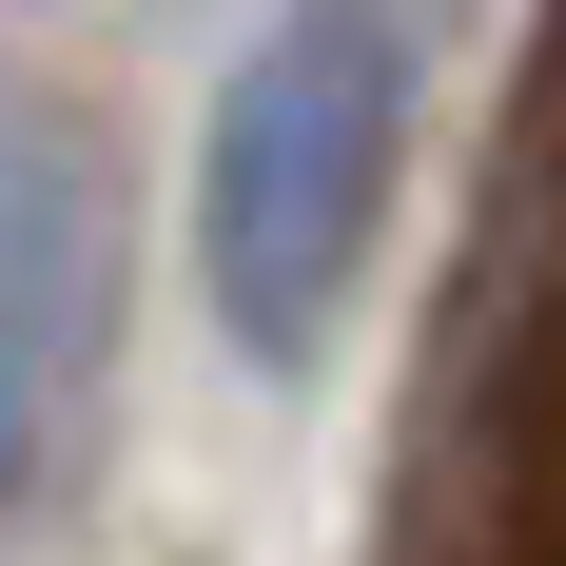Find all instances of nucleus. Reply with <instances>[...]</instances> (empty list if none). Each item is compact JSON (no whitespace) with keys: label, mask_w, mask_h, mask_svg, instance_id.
Here are the masks:
<instances>
[{"label":"nucleus","mask_w":566,"mask_h":566,"mask_svg":"<svg viewBox=\"0 0 566 566\" xmlns=\"http://www.w3.org/2000/svg\"><path fill=\"white\" fill-rule=\"evenodd\" d=\"M410 176V40L391 0H274L254 59L216 78V137H196V274H216V333L254 371H313L391 234Z\"/></svg>","instance_id":"obj_1"},{"label":"nucleus","mask_w":566,"mask_h":566,"mask_svg":"<svg viewBox=\"0 0 566 566\" xmlns=\"http://www.w3.org/2000/svg\"><path fill=\"white\" fill-rule=\"evenodd\" d=\"M98 352H117L98 137L59 98H0V547H40L78 450H98Z\"/></svg>","instance_id":"obj_2"}]
</instances>
